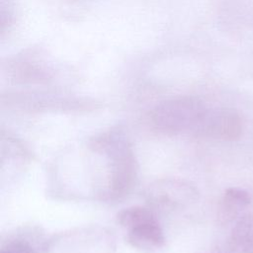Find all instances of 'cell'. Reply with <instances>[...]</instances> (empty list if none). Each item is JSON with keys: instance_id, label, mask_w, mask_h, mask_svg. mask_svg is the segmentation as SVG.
<instances>
[{"instance_id": "obj_1", "label": "cell", "mask_w": 253, "mask_h": 253, "mask_svg": "<svg viewBox=\"0 0 253 253\" xmlns=\"http://www.w3.org/2000/svg\"><path fill=\"white\" fill-rule=\"evenodd\" d=\"M211 108L197 98L180 97L164 101L151 113V121L160 131L169 134L187 132L202 136Z\"/></svg>"}, {"instance_id": "obj_2", "label": "cell", "mask_w": 253, "mask_h": 253, "mask_svg": "<svg viewBox=\"0 0 253 253\" xmlns=\"http://www.w3.org/2000/svg\"><path fill=\"white\" fill-rule=\"evenodd\" d=\"M95 149L108 155L109 197L117 199L127 194L134 185L137 173V163L127 139L120 133L111 132L96 140Z\"/></svg>"}, {"instance_id": "obj_3", "label": "cell", "mask_w": 253, "mask_h": 253, "mask_svg": "<svg viewBox=\"0 0 253 253\" xmlns=\"http://www.w3.org/2000/svg\"><path fill=\"white\" fill-rule=\"evenodd\" d=\"M147 201L156 210L172 211L186 206L197 198L196 189L178 179H163L149 186Z\"/></svg>"}, {"instance_id": "obj_4", "label": "cell", "mask_w": 253, "mask_h": 253, "mask_svg": "<svg viewBox=\"0 0 253 253\" xmlns=\"http://www.w3.org/2000/svg\"><path fill=\"white\" fill-rule=\"evenodd\" d=\"M242 133V121L230 109H211L203 136L221 140H235Z\"/></svg>"}, {"instance_id": "obj_5", "label": "cell", "mask_w": 253, "mask_h": 253, "mask_svg": "<svg viewBox=\"0 0 253 253\" xmlns=\"http://www.w3.org/2000/svg\"><path fill=\"white\" fill-rule=\"evenodd\" d=\"M127 241L137 249H158L165 243L163 230L153 215L127 228Z\"/></svg>"}, {"instance_id": "obj_6", "label": "cell", "mask_w": 253, "mask_h": 253, "mask_svg": "<svg viewBox=\"0 0 253 253\" xmlns=\"http://www.w3.org/2000/svg\"><path fill=\"white\" fill-rule=\"evenodd\" d=\"M250 204L249 194L239 188L227 189L217 208V219L220 224L226 225L236 221L242 214L241 211Z\"/></svg>"}, {"instance_id": "obj_7", "label": "cell", "mask_w": 253, "mask_h": 253, "mask_svg": "<svg viewBox=\"0 0 253 253\" xmlns=\"http://www.w3.org/2000/svg\"><path fill=\"white\" fill-rule=\"evenodd\" d=\"M225 253H253V215L242 214L229 233Z\"/></svg>"}, {"instance_id": "obj_8", "label": "cell", "mask_w": 253, "mask_h": 253, "mask_svg": "<svg viewBox=\"0 0 253 253\" xmlns=\"http://www.w3.org/2000/svg\"><path fill=\"white\" fill-rule=\"evenodd\" d=\"M0 253H35V251L26 241L14 240L4 245Z\"/></svg>"}]
</instances>
